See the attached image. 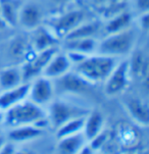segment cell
I'll list each match as a JSON object with an SVG mask.
<instances>
[{
  "label": "cell",
  "mask_w": 149,
  "mask_h": 154,
  "mask_svg": "<svg viewBox=\"0 0 149 154\" xmlns=\"http://www.w3.org/2000/svg\"><path fill=\"white\" fill-rule=\"evenodd\" d=\"M130 78L131 74L128 59L121 61L119 60L107 79L103 82L104 94L109 97L122 94L129 86Z\"/></svg>",
  "instance_id": "cell-6"
},
{
  "label": "cell",
  "mask_w": 149,
  "mask_h": 154,
  "mask_svg": "<svg viewBox=\"0 0 149 154\" xmlns=\"http://www.w3.org/2000/svg\"><path fill=\"white\" fill-rule=\"evenodd\" d=\"M7 27V25L5 23V22L3 20H2V17H0V30H2V29H5Z\"/></svg>",
  "instance_id": "cell-31"
},
{
  "label": "cell",
  "mask_w": 149,
  "mask_h": 154,
  "mask_svg": "<svg viewBox=\"0 0 149 154\" xmlns=\"http://www.w3.org/2000/svg\"><path fill=\"white\" fill-rule=\"evenodd\" d=\"M55 94L53 81L43 75L36 78L30 82L28 99L37 105L43 106L49 104Z\"/></svg>",
  "instance_id": "cell-8"
},
{
  "label": "cell",
  "mask_w": 149,
  "mask_h": 154,
  "mask_svg": "<svg viewBox=\"0 0 149 154\" xmlns=\"http://www.w3.org/2000/svg\"><path fill=\"white\" fill-rule=\"evenodd\" d=\"M132 53L129 61L131 77H135L136 79L141 81H147L149 62L146 53L142 50H136Z\"/></svg>",
  "instance_id": "cell-15"
},
{
  "label": "cell",
  "mask_w": 149,
  "mask_h": 154,
  "mask_svg": "<svg viewBox=\"0 0 149 154\" xmlns=\"http://www.w3.org/2000/svg\"><path fill=\"white\" fill-rule=\"evenodd\" d=\"M120 154H149L148 150L146 149H139V150H135V151H128V152H122Z\"/></svg>",
  "instance_id": "cell-30"
},
{
  "label": "cell",
  "mask_w": 149,
  "mask_h": 154,
  "mask_svg": "<svg viewBox=\"0 0 149 154\" xmlns=\"http://www.w3.org/2000/svg\"><path fill=\"white\" fill-rule=\"evenodd\" d=\"M20 4L17 0H0V17L7 27H17L19 20Z\"/></svg>",
  "instance_id": "cell-22"
},
{
  "label": "cell",
  "mask_w": 149,
  "mask_h": 154,
  "mask_svg": "<svg viewBox=\"0 0 149 154\" xmlns=\"http://www.w3.org/2000/svg\"><path fill=\"white\" fill-rule=\"evenodd\" d=\"M94 154H105V153H102V152H94Z\"/></svg>",
  "instance_id": "cell-36"
},
{
  "label": "cell",
  "mask_w": 149,
  "mask_h": 154,
  "mask_svg": "<svg viewBox=\"0 0 149 154\" xmlns=\"http://www.w3.org/2000/svg\"><path fill=\"white\" fill-rule=\"evenodd\" d=\"M132 20V14L129 11L123 10V11L117 12V14H113L112 17H108L105 25L102 26L103 32L105 33V35H110V34L122 32V31L126 30V29L131 28Z\"/></svg>",
  "instance_id": "cell-18"
},
{
  "label": "cell",
  "mask_w": 149,
  "mask_h": 154,
  "mask_svg": "<svg viewBox=\"0 0 149 154\" xmlns=\"http://www.w3.org/2000/svg\"><path fill=\"white\" fill-rule=\"evenodd\" d=\"M90 112L89 109H86L81 106L67 103L65 101H53L50 103V106L47 111V119L48 124L57 129L67 121L77 117L86 116Z\"/></svg>",
  "instance_id": "cell-4"
},
{
  "label": "cell",
  "mask_w": 149,
  "mask_h": 154,
  "mask_svg": "<svg viewBox=\"0 0 149 154\" xmlns=\"http://www.w3.org/2000/svg\"><path fill=\"white\" fill-rule=\"evenodd\" d=\"M17 149L14 144L5 142L3 146L0 148V154H17Z\"/></svg>",
  "instance_id": "cell-27"
},
{
  "label": "cell",
  "mask_w": 149,
  "mask_h": 154,
  "mask_svg": "<svg viewBox=\"0 0 149 154\" xmlns=\"http://www.w3.org/2000/svg\"><path fill=\"white\" fill-rule=\"evenodd\" d=\"M5 143V140L3 139V138L2 137H0V148L2 147V146H3V144Z\"/></svg>",
  "instance_id": "cell-35"
},
{
  "label": "cell",
  "mask_w": 149,
  "mask_h": 154,
  "mask_svg": "<svg viewBox=\"0 0 149 154\" xmlns=\"http://www.w3.org/2000/svg\"><path fill=\"white\" fill-rule=\"evenodd\" d=\"M140 29H142L143 31H147L149 27V17H148V12L145 14H141L140 17Z\"/></svg>",
  "instance_id": "cell-28"
},
{
  "label": "cell",
  "mask_w": 149,
  "mask_h": 154,
  "mask_svg": "<svg viewBox=\"0 0 149 154\" xmlns=\"http://www.w3.org/2000/svg\"><path fill=\"white\" fill-rule=\"evenodd\" d=\"M85 19L86 14L83 10L74 9L50 20L46 27L58 40H64L75 28L84 22Z\"/></svg>",
  "instance_id": "cell-5"
},
{
  "label": "cell",
  "mask_w": 149,
  "mask_h": 154,
  "mask_svg": "<svg viewBox=\"0 0 149 154\" xmlns=\"http://www.w3.org/2000/svg\"><path fill=\"white\" fill-rule=\"evenodd\" d=\"M97 47L98 40L96 38H81L64 41V50L65 52H72L82 55L96 53Z\"/></svg>",
  "instance_id": "cell-14"
},
{
  "label": "cell",
  "mask_w": 149,
  "mask_h": 154,
  "mask_svg": "<svg viewBox=\"0 0 149 154\" xmlns=\"http://www.w3.org/2000/svg\"><path fill=\"white\" fill-rule=\"evenodd\" d=\"M52 1L56 4H62V3H65V2H69L70 0H52Z\"/></svg>",
  "instance_id": "cell-32"
},
{
  "label": "cell",
  "mask_w": 149,
  "mask_h": 154,
  "mask_svg": "<svg viewBox=\"0 0 149 154\" xmlns=\"http://www.w3.org/2000/svg\"><path fill=\"white\" fill-rule=\"evenodd\" d=\"M124 107L128 116L139 128H147L149 125V106L142 98L129 96L125 98Z\"/></svg>",
  "instance_id": "cell-10"
},
{
  "label": "cell",
  "mask_w": 149,
  "mask_h": 154,
  "mask_svg": "<svg viewBox=\"0 0 149 154\" xmlns=\"http://www.w3.org/2000/svg\"><path fill=\"white\" fill-rule=\"evenodd\" d=\"M110 136H111V130H107L104 128L102 131L99 133L98 135H96L93 139L88 141L87 144L90 146L91 149L94 152H99V151L103 149V147L106 145L108 140L110 139Z\"/></svg>",
  "instance_id": "cell-25"
},
{
  "label": "cell",
  "mask_w": 149,
  "mask_h": 154,
  "mask_svg": "<svg viewBox=\"0 0 149 154\" xmlns=\"http://www.w3.org/2000/svg\"><path fill=\"white\" fill-rule=\"evenodd\" d=\"M104 129V117L99 111H90L85 116L84 127H83V135L86 140L90 141L96 135H98Z\"/></svg>",
  "instance_id": "cell-20"
},
{
  "label": "cell",
  "mask_w": 149,
  "mask_h": 154,
  "mask_svg": "<svg viewBox=\"0 0 149 154\" xmlns=\"http://www.w3.org/2000/svg\"><path fill=\"white\" fill-rule=\"evenodd\" d=\"M30 83H23L19 86L0 92V111H5L17 103L28 99Z\"/></svg>",
  "instance_id": "cell-13"
},
{
  "label": "cell",
  "mask_w": 149,
  "mask_h": 154,
  "mask_svg": "<svg viewBox=\"0 0 149 154\" xmlns=\"http://www.w3.org/2000/svg\"><path fill=\"white\" fill-rule=\"evenodd\" d=\"M136 40V32L131 28L126 29L122 32L106 35L102 40L98 41L96 53L120 58L128 55L134 50Z\"/></svg>",
  "instance_id": "cell-3"
},
{
  "label": "cell",
  "mask_w": 149,
  "mask_h": 154,
  "mask_svg": "<svg viewBox=\"0 0 149 154\" xmlns=\"http://www.w3.org/2000/svg\"><path fill=\"white\" fill-rule=\"evenodd\" d=\"M135 7L140 14L148 12L149 0H135Z\"/></svg>",
  "instance_id": "cell-26"
},
{
  "label": "cell",
  "mask_w": 149,
  "mask_h": 154,
  "mask_svg": "<svg viewBox=\"0 0 149 154\" xmlns=\"http://www.w3.org/2000/svg\"><path fill=\"white\" fill-rule=\"evenodd\" d=\"M3 122H4V116H3V112L0 111V127L3 126Z\"/></svg>",
  "instance_id": "cell-33"
},
{
  "label": "cell",
  "mask_w": 149,
  "mask_h": 154,
  "mask_svg": "<svg viewBox=\"0 0 149 154\" xmlns=\"http://www.w3.org/2000/svg\"><path fill=\"white\" fill-rule=\"evenodd\" d=\"M44 130L35 125H27L11 128L8 132V138L14 143H23L38 139L43 135Z\"/></svg>",
  "instance_id": "cell-16"
},
{
  "label": "cell",
  "mask_w": 149,
  "mask_h": 154,
  "mask_svg": "<svg viewBox=\"0 0 149 154\" xmlns=\"http://www.w3.org/2000/svg\"><path fill=\"white\" fill-rule=\"evenodd\" d=\"M84 121L85 116L77 117V119H73L70 121H67L58 127L55 130V136L56 139H61V138L67 137V136H72L78 133H82L83 127H84Z\"/></svg>",
  "instance_id": "cell-24"
},
{
  "label": "cell",
  "mask_w": 149,
  "mask_h": 154,
  "mask_svg": "<svg viewBox=\"0 0 149 154\" xmlns=\"http://www.w3.org/2000/svg\"><path fill=\"white\" fill-rule=\"evenodd\" d=\"M72 66L73 63L67 52H61L57 50L48 61L42 72V75L53 81L70 72L72 69Z\"/></svg>",
  "instance_id": "cell-11"
},
{
  "label": "cell",
  "mask_w": 149,
  "mask_h": 154,
  "mask_svg": "<svg viewBox=\"0 0 149 154\" xmlns=\"http://www.w3.org/2000/svg\"><path fill=\"white\" fill-rule=\"evenodd\" d=\"M23 83L20 67H7L0 70V92Z\"/></svg>",
  "instance_id": "cell-23"
},
{
  "label": "cell",
  "mask_w": 149,
  "mask_h": 154,
  "mask_svg": "<svg viewBox=\"0 0 149 154\" xmlns=\"http://www.w3.org/2000/svg\"><path fill=\"white\" fill-rule=\"evenodd\" d=\"M101 29H102V25L98 20H91V22L84 20L77 28H75L64 39V41L81 38H95L96 35L101 31Z\"/></svg>",
  "instance_id": "cell-21"
},
{
  "label": "cell",
  "mask_w": 149,
  "mask_h": 154,
  "mask_svg": "<svg viewBox=\"0 0 149 154\" xmlns=\"http://www.w3.org/2000/svg\"><path fill=\"white\" fill-rule=\"evenodd\" d=\"M119 58L93 53L75 64V72L91 84L103 83L116 66Z\"/></svg>",
  "instance_id": "cell-2"
},
{
  "label": "cell",
  "mask_w": 149,
  "mask_h": 154,
  "mask_svg": "<svg viewBox=\"0 0 149 154\" xmlns=\"http://www.w3.org/2000/svg\"><path fill=\"white\" fill-rule=\"evenodd\" d=\"M3 126L9 129L27 125H35L44 130L48 124L47 111L44 107L37 105L29 99L17 103V105L3 111Z\"/></svg>",
  "instance_id": "cell-1"
},
{
  "label": "cell",
  "mask_w": 149,
  "mask_h": 154,
  "mask_svg": "<svg viewBox=\"0 0 149 154\" xmlns=\"http://www.w3.org/2000/svg\"><path fill=\"white\" fill-rule=\"evenodd\" d=\"M76 154H94V151L91 149V147L88 144H86L79 152L76 153Z\"/></svg>",
  "instance_id": "cell-29"
},
{
  "label": "cell",
  "mask_w": 149,
  "mask_h": 154,
  "mask_svg": "<svg viewBox=\"0 0 149 154\" xmlns=\"http://www.w3.org/2000/svg\"><path fill=\"white\" fill-rule=\"evenodd\" d=\"M87 144L83 133L67 136L57 140L56 151L59 154H76Z\"/></svg>",
  "instance_id": "cell-17"
},
{
  "label": "cell",
  "mask_w": 149,
  "mask_h": 154,
  "mask_svg": "<svg viewBox=\"0 0 149 154\" xmlns=\"http://www.w3.org/2000/svg\"><path fill=\"white\" fill-rule=\"evenodd\" d=\"M17 154H34L33 152L31 151H26V150H23V151H17Z\"/></svg>",
  "instance_id": "cell-34"
},
{
  "label": "cell",
  "mask_w": 149,
  "mask_h": 154,
  "mask_svg": "<svg viewBox=\"0 0 149 154\" xmlns=\"http://www.w3.org/2000/svg\"><path fill=\"white\" fill-rule=\"evenodd\" d=\"M55 92L58 91L61 93L67 94H83L86 93L92 87L93 84L83 79L76 72H67V74L61 75L58 79L53 80Z\"/></svg>",
  "instance_id": "cell-9"
},
{
  "label": "cell",
  "mask_w": 149,
  "mask_h": 154,
  "mask_svg": "<svg viewBox=\"0 0 149 154\" xmlns=\"http://www.w3.org/2000/svg\"><path fill=\"white\" fill-rule=\"evenodd\" d=\"M57 50H58L57 46L51 47L46 50L35 52V54L32 57L27 59V62H25L20 67L23 83H30L34 79L42 75V72L48 61L50 60V58Z\"/></svg>",
  "instance_id": "cell-7"
},
{
  "label": "cell",
  "mask_w": 149,
  "mask_h": 154,
  "mask_svg": "<svg viewBox=\"0 0 149 154\" xmlns=\"http://www.w3.org/2000/svg\"><path fill=\"white\" fill-rule=\"evenodd\" d=\"M58 39L52 34L47 27H38L34 30L33 48L35 52L46 50L51 47H55L58 43Z\"/></svg>",
  "instance_id": "cell-19"
},
{
  "label": "cell",
  "mask_w": 149,
  "mask_h": 154,
  "mask_svg": "<svg viewBox=\"0 0 149 154\" xmlns=\"http://www.w3.org/2000/svg\"><path fill=\"white\" fill-rule=\"evenodd\" d=\"M43 12L40 6L34 2H29L20 6L17 25H20L27 30H35L41 26Z\"/></svg>",
  "instance_id": "cell-12"
}]
</instances>
